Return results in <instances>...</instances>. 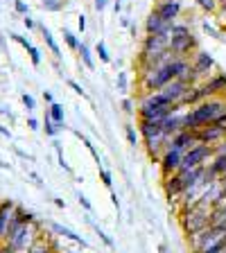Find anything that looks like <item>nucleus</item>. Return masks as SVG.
Returning <instances> with one entry per match:
<instances>
[{
	"mask_svg": "<svg viewBox=\"0 0 226 253\" xmlns=\"http://www.w3.org/2000/svg\"><path fill=\"white\" fill-rule=\"evenodd\" d=\"M52 145H54V152H57V158H59V168H61V169H66V172H68V174H73V169H70V165H68V163H66V158H63V152H61V145H59V142H57V140H54V142H52Z\"/></svg>",
	"mask_w": 226,
	"mask_h": 253,
	"instance_id": "obj_31",
	"label": "nucleus"
},
{
	"mask_svg": "<svg viewBox=\"0 0 226 253\" xmlns=\"http://www.w3.org/2000/svg\"><path fill=\"white\" fill-rule=\"evenodd\" d=\"M161 126H163V136L168 138V140L172 136H177V133H181L183 131V111L172 113L170 118H165V120L161 122Z\"/></svg>",
	"mask_w": 226,
	"mask_h": 253,
	"instance_id": "obj_13",
	"label": "nucleus"
},
{
	"mask_svg": "<svg viewBox=\"0 0 226 253\" xmlns=\"http://www.w3.org/2000/svg\"><path fill=\"white\" fill-rule=\"evenodd\" d=\"M63 41H66V45H68L70 50H75V52H77L79 45H82V41L77 39V34H73L70 30H63Z\"/></svg>",
	"mask_w": 226,
	"mask_h": 253,
	"instance_id": "obj_26",
	"label": "nucleus"
},
{
	"mask_svg": "<svg viewBox=\"0 0 226 253\" xmlns=\"http://www.w3.org/2000/svg\"><path fill=\"white\" fill-rule=\"evenodd\" d=\"M52 226V231L54 233H59L61 237H66V240H70V242H75V244H79L82 249H89V242H86L82 235H77L75 231H70V228H66V226H61V224H50Z\"/></svg>",
	"mask_w": 226,
	"mask_h": 253,
	"instance_id": "obj_17",
	"label": "nucleus"
},
{
	"mask_svg": "<svg viewBox=\"0 0 226 253\" xmlns=\"http://www.w3.org/2000/svg\"><path fill=\"white\" fill-rule=\"evenodd\" d=\"M43 100H45V102H47V104H52V102H54L52 93H47V90H43Z\"/></svg>",
	"mask_w": 226,
	"mask_h": 253,
	"instance_id": "obj_44",
	"label": "nucleus"
},
{
	"mask_svg": "<svg viewBox=\"0 0 226 253\" xmlns=\"http://www.w3.org/2000/svg\"><path fill=\"white\" fill-rule=\"evenodd\" d=\"M77 27H79V32H84V30H86V16H84V14H82V16L77 18Z\"/></svg>",
	"mask_w": 226,
	"mask_h": 253,
	"instance_id": "obj_42",
	"label": "nucleus"
},
{
	"mask_svg": "<svg viewBox=\"0 0 226 253\" xmlns=\"http://www.w3.org/2000/svg\"><path fill=\"white\" fill-rule=\"evenodd\" d=\"M39 224L37 221H32V224H25V226H18L9 237L5 240L7 247H11L16 253H25L32 244L39 240Z\"/></svg>",
	"mask_w": 226,
	"mask_h": 253,
	"instance_id": "obj_3",
	"label": "nucleus"
},
{
	"mask_svg": "<svg viewBox=\"0 0 226 253\" xmlns=\"http://www.w3.org/2000/svg\"><path fill=\"white\" fill-rule=\"evenodd\" d=\"M122 111H125L127 116H134V113H136V109H134V100H132V97H125V100H122Z\"/></svg>",
	"mask_w": 226,
	"mask_h": 253,
	"instance_id": "obj_34",
	"label": "nucleus"
},
{
	"mask_svg": "<svg viewBox=\"0 0 226 253\" xmlns=\"http://www.w3.org/2000/svg\"><path fill=\"white\" fill-rule=\"evenodd\" d=\"M21 100H23V104H25L27 111H34V109H37V102H34V97H32L30 93H23Z\"/></svg>",
	"mask_w": 226,
	"mask_h": 253,
	"instance_id": "obj_35",
	"label": "nucleus"
},
{
	"mask_svg": "<svg viewBox=\"0 0 226 253\" xmlns=\"http://www.w3.org/2000/svg\"><path fill=\"white\" fill-rule=\"evenodd\" d=\"M158 253H168V244H158Z\"/></svg>",
	"mask_w": 226,
	"mask_h": 253,
	"instance_id": "obj_49",
	"label": "nucleus"
},
{
	"mask_svg": "<svg viewBox=\"0 0 226 253\" xmlns=\"http://www.w3.org/2000/svg\"><path fill=\"white\" fill-rule=\"evenodd\" d=\"M75 136H77V138H82V142H84V145H86V149H89V152L93 154V158H95V161H97V168H100V154H97V149H95V145H93V142H90L86 136H82V131H75Z\"/></svg>",
	"mask_w": 226,
	"mask_h": 253,
	"instance_id": "obj_28",
	"label": "nucleus"
},
{
	"mask_svg": "<svg viewBox=\"0 0 226 253\" xmlns=\"http://www.w3.org/2000/svg\"><path fill=\"white\" fill-rule=\"evenodd\" d=\"M77 199H79V204L84 206V211H86V212H90V211H93V206H90V201L86 199V197L82 195V192H79V195H77Z\"/></svg>",
	"mask_w": 226,
	"mask_h": 253,
	"instance_id": "obj_38",
	"label": "nucleus"
},
{
	"mask_svg": "<svg viewBox=\"0 0 226 253\" xmlns=\"http://www.w3.org/2000/svg\"><path fill=\"white\" fill-rule=\"evenodd\" d=\"M195 145H197L195 133H192V131H181V133H177V136L170 138L168 149H179V152L185 154L190 147H195Z\"/></svg>",
	"mask_w": 226,
	"mask_h": 253,
	"instance_id": "obj_12",
	"label": "nucleus"
},
{
	"mask_svg": "<svg viewBox=\"0 0 226 253\" xmlns=\"http://www.w3.org/2000/svg\"><path fill=\"white\" fill-rule=\"evenodd\" d=\"M79 57H82V61H84V66L89 70H95V59H93V52H90V47L86 45V43H82V45H79Z\"/></svg>",
	"mask_w": 226,
	"mask_h": 253,
	"instance_id": "obj_23",
	"label": "nucleus"
},
{
	"mask_svg": "<svg viewBox=\"0 0 226 253\" xmlns=\"http://www.w3.org/2000/svg\"><path fill=\"white\" fill-rule=\"evenodd\" d=\"M89 224H90V226L95 228V233H97V237H100L102 242H104V247H109V249H116V242H113V240H111V237L106 235V233L102 231L100 226H95V224H93V221H90V219H89Z\"/></svg>",
	"mask_w": 226,
	"mask_h": 253,
	"instance_id": "obj_29",
	"label": "nucleus"
},
{
	"mask_svg": "<svg viewBox=\"0 0 226 253\" xmlns=\"http://www.w3.org/2000/svg\"><path fill=\"white\" fill-rule=\"evenodd\" d=\"M41 5L47 11H61L63 9V0H41Z\"/></svg>",
	"mask_w": 226,
	"mask_h": 253,
	"instance_id": "obj_32",
	"label": "nucleus"
},
{
	"mask_svg": "<svg viewBox=\"0 0 226 253\" xmlns=\"http://www.w3.org/2000/svg\"><path fill=\"white\" fill-rule=\"evenodd\" d=\"M54 204H57L59 208H66V201H63V199H54Z\"/></svg>",
	"mask_w": 226,
	"mask_h": 253,
	"instance_id": "obj_50",
	"label": "nucleus"
},
{
	"mask_svg": "<svg viewBox=\"0 0 226 253\" xmlns=\"http://www.w3.org/2000/svg\"><path fill=\"white\" fill-rule=\"evenodd\" d=\"M0 133H2V136H7V138H9V136H11V133H9V131H7L5 126H0Z\"/></svg>",
	"mask_w": 226,
	"mask_h": 253,
	"instance_id": "obj_51",
	"label": "nucleus"
},
{
	"mask_svg": "<svg viewBox=\"0 0 226 253\" xmlns=\"http://www.w3.org/2000/svg\"><path fill=\"white\" fill-rule=\"evenodd\" d=\"M41 34H43V41L47 43V47L52 50V54L54 57H61V50H59V45H57V41H54V37H52V32L47 30L45 25H41Z\"/></svg>",
	"mask_w": 226,
	"mask_h": 253,
	"instance_id": "obj_22",
	"label": "nucleus"
},
{
	"mask_svg": "<svg viewBox=\"0 0 226 253\" xmlns=\"http://www.w3.org/2000/svg\"><path fill=\"white\" fill-rule=\"evenodd\" d=\"M30 176H32V179H34V181H37V183H41V176H39L37 172H30Z\"/></svg>",
	"mask_w": 226,
	"mask_h": 253,
	"instance_id": "obj_48",
	"label": "nucleus"
},
{
	"mask_svg": "<svg viewBox=\"0 0 226 253\" xmlns=\"http://www.w3.org/2000/svg\"><path fill=\"white\" fill-rule=\"evenodd\" d=\"M116 86L122 95L129 90V79H127V73H118V79H116Z\"/></svg>",
	"mask_w": 226,
	"mask_h": 253,
	"instance_id": "obj_33",
	"label": "nucleus"
},
{
	"mask_svg": "<svg viewBox=\"0 0 226 253\" xmlns=\"http://www.w3.org/2000/svg\"><path fill=\"white\" fill-rule=\"evenodd\" d=\"M192 133H195L197 142H206V145H217L220 140H224V138H226V129L217 126L215 122H213V125H206L204 129L192 131Z\"/></svg>",
	"mask_w": 226,
	"mask_h": 253,
	"instance_id": "obj_10",
	"label": "nucleus"
},
{
	"mask_svg": "<svg viewBox=\"0 0 226 253\" xmlns=\"http://www.w3.org/2000/svg\"><path fill=\"white\" fill-rule=\"evenodd\" d=\"M23 25H25V27H27V30H34V27H37V23L32 21L30 16H25V18H23Z\"/></svg>",
	"mask_w": 226,
	"mask_h": 253,
	"instance_id": "obj_41",
	"label": "nucleus"
},
{
	"mask_svg": "<svg viewBox=\"0 0 226 253\" xmlns=\"http://www.w3.org/2000/svg\"><path fill=\"white\" fill-rule=\"evenodd\" d=\"M217 11H220L222 16L226 14V0H220V7H217Z\"/></svg>",
	"mask_w": 226,
	"mask_h": 253,
	"instance_id": "obj_47",
	"label": "nucleus"
},
{
	"mask_svg": "<svg viewBox=\"0 0 226 253\" xmlns=\"http://www.w3.org/2000/svg\"><path fill=\"white\" fill-rule=\"evenodd\" d=\"M14 208H16L14 201H2L0 204V240H7V228H9Z\"/></svg>",
	"mask_w": 226,
	"mask_h": 253,
	"instance_id": "obj_16",
	"label": "nucleus"
},
{
	"mask_svg": "<svg viewBox=\"0 0 226 253\" xmlns=\"http://www.w3.org/2000/svg\"><path fill=\"white\" fill-rule=\"evenodd\" d=\"M197 50H199V39H197L192 32H185V34H170V52H172L174 57L190 59Z\"/></svg>",
	"mask_w": 226,
	"mask_h": 253,
	"instance_id": "obj_6",
	"label": "nucleus"
},
{
	"mask_svg": "<svg viewBox=\"0 0 226 253\" xmlns=\"http://www.w3.org/2000/svg\"><path fill=\"white\" fill-rule=\"evenodd\" d=\"M9 39H14L16 43H21V45L25 47L27 52H30V59H32V63H34V66H41V52H39L37 47L32 45V43L27 41L25 37H21V34H14V32H11V34H9Z\"/></svg>",
	"mask_w": 226,
	"mask_h": 253,
	"instance_id": "obj_18",
	"label": "nucleus"
},
{
	"mask_svg": "<svg viewBox=\"0 0 226 253\" xmlns=\"http://www.w3.org/2000/svg\"><path fill=\"white\" fill-rule=\"evenodd\" d=\"M195 2L206 14H217V7H220V0H195Z\"/></svg>",
	"mask_w": 226,
	"mask_h": 253,
	"instance_id": "obj_25",
	"label": "nucleus"
},
{
	"mask_svg": "<svg viewBox=\"0 0 226 253\" xmlns=\"http://www.w3.org/2000/svg\"><path fill=\"white\" fill-rule=\"evenodd\" d=\"M181 161H183V152L179 149H165L163 156L158 158V168H161V176H172L174 172L181 169Z\"/></svg>",
	"mask_w": 226,
	"mask_h": 253,
	"instance_id": "obj_9",
	"label": "nucleus"
},
{
	"mask_svg": "<svg viewBox=\"0 0 226 253\" xmlns=\"http://www.w3.org/2000/svg\"><path fill=\"white\" fill-rule=\"evenodd\" d=\"M204 30L208 32V34H211V37H215V39H222V37H220V32H215V30H213L211 25H208V23H204Z\"/></svg>",
	"mask_w": 226,
	"mask_h": 253,
	"instance_id": "obj_43",
	"label": "nucleus"
},
{
	"mask_svg": "<svg viewBox=\"0 0 226 253\" xmlns=\"http://www.w3.org/2000/svg\"><path fill=\"white\" fill-rule=\"evenodd\" d=\"M95 52L100 54V61L102 63H111V54H109V50H106V43L104 41H97V45H95Z\"/></svg>",
	"mask_w": 226,
	"mask_h": 253,
	"instance_id": "obj_30",
	"label": "nucleus"
},
{
	"mask_svg": "<svg viewBox=\"0 0 226 253\" xmlns=\"http://www.w3.org/2000/svg\"><path fill=\"white\" fill-rule=\"evenodd\" d=\"M97 172H100V181H102V185H104L106 190H113V174L109 172V169H104V168H97Z\"/></svg>",
	"mask_w": 226,
	"mask_h": 253,
	"instance_id": "obj_27",
	"label": "nucleus"
},
{
	"mask_svg": "<svg viewBox=\"0 0 226 253\" xmlns=\"http://www.w3.org/2000/svg\"><path fill=\"white\" fill-rule=\"evenodd\" d=\"M125 136H127V142H129L132 147L140 145V133H138V129H136L134 125H127V126H125Z\"/></svg>",
	"mask_w": 226,
	"mask_h": 253,
	"instance_id": "obj_24",
	"label": "nucleus"
},
{
	"mask_svg": "<svg viewBox=\"0 0 226 253\" xmlns=\"http://www.w3.org/2000/svg\"><path fill=\"white\" fill-rule=\"evenodd\" d=\"M181 11H183L181 0H161V2L154 7V14H156L163 23H168V25L177 23V18L181 16Z\"/></svg>",
	"mask_w": 226,
	"mask_h": 253,
	"instance_id": "obj_8",
	"label": "nucleus"
},
{
	"mask_svg": "<svg viewBox=\"0 0 226 253\" xmlns=\"http://www.w3.org/2000/svg\"><path fill=\"white\" fill-rule=\"evenodd\" d=\"M68 86H70V88H73V90H75V93H77V95H82V97H86V90L82 88V84H77L75 79H68Z\"/></svg>",
	"mask_w": 226,
	"mask_h": 253,
	"instance_id": "obj_36",
	"label": "nucleus"
},
{
	"mask_svg": "<svg viewBox=\"0 0 226 253\" xmlns=\"http://www.w3.org/2000/svg\"><path fill=\"white\" fill-rule=\"evenodd\" d=\"M168 47H170V27L165 32H158V34H145V39H142V43H140V54H138V59L163 52Z\"/></svg>",
	"mask_w": 226,
	"mask_h": 253,
	"instance_id": "obj_7",
	"label": "nucleus"
},
{
	"mask_svg": "<svg viewBox=\"0 0 226 253\" xmlns=\"http://www.w3.org/2000/svg\"><path fill=\"white\" fill-rule=\"evenodd\" d=\"M190 88H192V86H190L188 82H183V79H174V82H170V84L163 88V93L168 95V100H170V102L179 104V102L183 100V95L188 93Z\"/></svg>",
	"mask_w": 226,
	"mask_h": 253,
	"instance_id": "obj_11",
	"label": "nucleus"
},
{
	"mask_svg": "<svg viewBox=\"0 0 226 253\" xmlns=\"http://www.w3.org/2000/svg\"><path fill=\"white\" fill-rule=\"evenodd\" d=\"M16 11H18V14H23V16H27L30 14V5H25V2H23V0H16Z\"/></svg>",
	"mask_w": 226,
	"mask_h": 253,
	"instance_id": "obj_37",
	"label": "nucleus"
},
{
	"mask_svg": "<svg viewBox=\"0 0 226 253\" xmlns=\"http://www.w3.org/2000/svg\"><path fill=\"white\" fill-rule=\"evenodd\" d=\"M0 43H2V34H0Z\"/></svg>",
	"mask_w": 226,
	"mask_h": 253,
	"instance_id": "obj_52",
	"label": "nucleus"
},
{
	"mask_svg": "<svg viewBox=\"0 0 226 253\" xmlns=\"http://www.w3.org/2000/svg\"><path fill=\"white\" fill-rule=\"evenodd\" d=\"M111 201H113V206H116L118 211H120V201H118V195L113 192V190H111Z\"/></svg>",
	"mask_w": 226,
	"mask_h": 253,
	"instance_id": "obj_45",
	"label": "nucleus"
},
{
	"mask_svg": "<svg viewBox=\"0 0 226 253\" xmlns=\"http://www.w3.org/2000/svg\"><path fill=\"white\" fill-rule=\"evenodd\" d=\"M226 111V95L211 97L183 111V131H199L206 125H213Z\"/></svg>",
	"mask_w": 226,
	"mask_h": 253,
	"instance_id": "obj_1",
	"label": "nucleus"
},
{
	"mask_svg": "<svg viewBox=\"0 0 226 253\" xmlns=\"http://www.w3.org/2000/svg\"><path fill=\"white\" fill-rule=\"evenodd\" d=\"M211 211H213V208L206 204V201H199V204L192 206L190 211L181 212V215H179V224H181V231L185 233V237L211 226Z\"/></svg>",
	"mask_w": 226,
	"mask_h": 253,
	"instance_id": "obj_2",
	"label": "nucleus"
},
{
	"mask_svg": "<svg viewBox=\"0 0 226 253\" xmlns=\"http://www.w3.org/2000/svg\"><path fill=\"white\" fill-rule=\"evenodd\" d=\"M63 126H66V125H57V122H52V118L47 116V111H45V118H43V129H45V136L54 138L59 131H63Z\"/></svg>",
	"mask_w": 226,
	"mask_h": 253,
	"instance_id": "obj_21",
	"label": "nucleus"
},
{
	"mask_svg": "<svg viewBox=\"0 0 226 253\" xmlns=\"http://www.w3.org/2000/svg\"><path fill=\"white\" fill-rule=\"evenodd\" d=\"M47 116L52 118V122H57V125H66V113H63V106L59 102H52L47 106Z\"/></svg>",
	"mask_w": 226,
	"mask_h": 253,
	"instance_id": "obj_20",
	"label": "nucleus"
},
{
	"mask_svg": "<svg viewBox=\"0 0 226 253\" xmlns=\"http://www.w3.org/2000/svg\"><path fill=\"white\" fill-rule=\"evenodd\" d=\"M106 5H109V0H93L95 11H104V9H106Z\"/></svg>",
	"mask_w": 226,
	"mask_h": 253,
	"instance_id": "obj_39",
	"label": "nucleus"
},
{
	"mask_svg": "<svg viewBox=\"0 0 226 253\" xmlns=\"http://www.w3.org/2000/svg\"><path fill=\"white\" fill-rule=\"evenodd\" d=\"M168 27H170L168 23L161 21V18H158L154 11L147 16V18H145V34H158V32H165Z\"/></svg>",
	"mask_w": 226,
	"mask_h": 253,
	"instance_id": "obj_19",
	"label": "nucleus"
},
{
	"mask_svg": "<svg viewBox=\"0 0 226 253\" xmlns=\"http://www.w3.org/2000/svg\"><path fill=\"white\" fill-rule=\"evenodd\" d=\"M113 9H116V14H120L122 11V0H113Z\"/></svg>",
	"mask_w": 226,
	"mask_h": 253,
	"instance_id": "obj_46",
	"label": "nucleus"
},
{
	"mask_svg": "<svg viewBox=\"0 0 226 253\" xmlns=\"http://www.w3.org/2000/svg\"><path fill=\"white\" fill-rule=\"evenodd\" d=\"M190 66H192V75H195L197 84L206 82L208 77H213V75L217 73L215 59L211 57V52H206V50H201V47L190 57Z\"/></svg>",
	"mask_w": 226,
	"mask_h": 253,
	"instance_id": "obj_4",
	"label": "nucleus"
},
{
	"mask_svg": "<svg viewBox=\"0 0 226 253\" xmlns=\"http://www.w3.org/2000/svg\"><path fill=\"white\" fill-rule=\"evenodd\" d=\"M222 179H224V181H226V174H224V176H222Z\"/></svg>",
	"mask_w": 226,
	"mask_h": 253,
	"instance_id": "obj_53",
	"label": "nucleus"
},
{
	"mask_svg": "<svg viewBox=\"0 0 226 253\" xmlns=\"http://www.w3.org/2000/svg\"><path fill=\"white\" fill-rule=\"evenodd\" d=\"M213 158V145H206V142H197L195 147H190L183 154V161H181V172H190L201 165H208V161Z\"/></svg>",
	"mask_w": 226,
	"mask_h": 253,
	"instance_id": "obj_5",
	"label": "nucleus"
},
{
	"mask_svg": "<svg viewBox=\"0 0 226 253\" xmlns=\"http://www.w3.org/2000/svg\"><path fill=\"white\" fill-rule=\"evenodd\" d=\"M138 133H140L142 140H149V138L163 136V126L158 120H140L138 118Z\"/></svg>",
	"mask_w": 226,
	"mask_h": 253,
	"instance_id": "obj_14",
	"label": "nucleus"
},
{
	"mask_svg": "<svg viewBox=\"0 0 226 253\" xmlns=\"http://www.w3.org/2000/svg\"><path fill=\"white\" fill-rule=\"evenodd\" d=\"M27 126H30L32 131H39V129H41V126H39V120H37V118H27Z\"/></svg>",
	"mask_w": 226,
	"mask_h": 253,
	"instance_id": "obj_40",
	"label": "nucleus"
},
{
	"mask_svg": "<svg viewBox=\"0 0 226 253\" xmlns=\"http://www.w3.org/2000/svg\"><path fill=\"white\" fill-rule=\"evenodd\" d=\"M168 104H174V102L168 100V95L163 90H154V93H145L140 97V104L138 106H149V109H158V106H168Z\"/></svg>",
	"mask_w": 226,
	"mask_h": 253,
	"instance_id": "obj_15",
	"label": "nucleus"
}]
</instances>
